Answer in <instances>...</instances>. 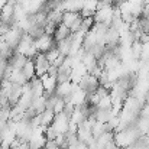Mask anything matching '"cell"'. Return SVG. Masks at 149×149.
<instances>
[{
  "label": "cell",
  "mask_w": 149,
  "mask_h": 149,
  "mask_svg": "<svg viewBox=\"0 0 149 149\" xmlns=\"http://www.w3.org/2000/svg\"><path fill=\"white\" fill-rule=\"evenodd\" d=\"M113 9L114 4H104L103 7H100L94 13V22L96 23H104L107 26H111V19H113Z\"/></svg>",
  "instance_id": "1"
},
{
  "label": "cell",
  "mask_w": 149,
  "mask_h": 149,
  "mask_svg": "<svg viewBox=\"0 0 149 149\" xmlns=\"http://www.w3.org/2000/svg\"><path fill=\"white\" fill-rule=\"evenodd\" d=\"M68 125H70V116L65 114L64 111L59 114H55L51 126L56 132V135H65L68 132Z\"/></svg>",
  "instance_id": "2"
},
{
  "label": "cell",
  "mask_w": 149,
  "mask_h": 149,
  "mask_svg": "<svg viewBox=\"0 0 149 149\" xmlns=\"http://www.w3.org/2000/svg\"><path fill=\"white\" fill-rule=\"evenodd\" d=\"M22 31L17 28V26H15V25H12L9 29H7V32L1 36V39L12 48V49H15L16 48V45L19 44V41H20V36H22Z\"/></svg>",
  "instance_id": "3"
},
{
  "label": "cell",
  "mask_w": 149,
  "mask_h": 149,
  "mask_svg": "<svg viewBox=\"0 0 149 149\" xmlns=\"http://www.w3.org/2000/svg\"><path fill=\"white\" fill-rule=\"evenodd\" d=\"M33 45L36 47L38 52H42L45 54L47 51H49L51 48L55 47V39L52 35H48V33H42L39 38L33 39Z\"/></svg>",
  "instance_id": "4"
},
{
  "label": "cell",
  "mask_w": 149,
  "mask_h": 149,
  "mask_svg": "<svg viewBox=\"0 0 149 149\" xmlns=\"http://www.w3.org/2000/svg\"><path fill=\"white\" fill-rule=\"evenodd\" d=\"M38 78H39L41 83H42V87H44V91H45V96H47V97L55 94V88H56V84H58L56 77L49 75V74L47 72V74H44V75H41V77H38Z\"/></svg>",
  "instance_id": "5"
},
{
  "label": "cell",
  "mask_w": 149,
  "mask_h": 149,
  "mask_svg": "<svg viewBox=\"0 0 149 149\" xmlns=\"http://www.w3.org/2000/svg\"><path fill=\"white\" fill-rule=\"evenodd\" d=\"M33 64H35V71H36V77H41L44 74L48 72V68H49V61L47 59L45 54L39 52L36 54V56L33 58Z\"/></svg>",
  "instance_id": "6"
},
{
  "label": "cell",
  "mask_w": 149,
  "mask_h": 149,
  "mask_svg": "<svg viewBox=\"0 0 149 149\" xmlns=\"http://www.w3.org/2000/svg\"><path fill=\"white\" fill-rule=\"evenodd\" d=\"M74 86H75V83H72V81H64V83H58L56 84V88H55V94L58 96V97H68L70 94H71V91H72V88H74Z\"/></svg>",
  "instance_id": "7"
},
{
  "label": "cell",
  "mask_w": 149,
  "mask_h": 149,
  "mask_svg": "<svg viewBox=\"0 0 149 149\" xmlns=\"http://www.w3.org/2000/svg\"><path fill=\"white\" fill-rule=\"evenodd\" d=\"M71 35V31H70V28L68 26H65L64 23H58L56 25V28H55V32H54V39H55V42H58V41H62V39H65V38H68Z\"/></svg>",
  "instance_id": "8"
},
{
  "label": "cell",
  "mask_w": 149,
  "mask_h": 149,
  "mask_svg": "<svg viewBox=\"0 0 149 149\" xmlns=\"http://www.w3.org/2000/svg\"><path fill=\"white\" fill-rule=\"evenodd\" d=\"M81 62L86 65V68H87V71H88V74L93 71V68L97 65V58L90 52V51H84V54H83V56H81Z\"/></svg>",
  "instance_id": "9"
},
{
  "label": "cell",
  "mask_w": 149,
  "mask_h": 149,
  "mask_svg": "<svg viewBox=\"0 0 149 149\" xmlns=\"http://www.w3.org/2000/svg\"><path fill=\"white\" fill-rule=\"evenodd\" d=\"M22 72L25 75V78L28 81H31L32 78L36 77V71H35V64H33V59L28 58V61L25 62V65L22 67Z\"/></svg>",
  "instance_id": "10"
},
{
  "label": "cell",
  "mask_w": 149,
  "mask_h": 149,
  "mask_svg": "<svg viewBox=\"0 0 149 149\" xmlns=\"http://www.w3.org/2000/svg\"><path fill=\"white\" fill-rule=\"evenodd\" d=\"M29 84H31V91H32V94H33V99L41 97V96L45 94L44 87H42V83H41V80H39L38 77L32 78V80L29 81Z\"/></svg>",
  "instance_id": "11"
},
{
  "label": "cell",
  "mask_w": 149,
  "mask_h": 149,
  "mask_svg": "<svg viewBox=\"0 0 149 149\" xmlns=\"http://www.w3.org/2000/svg\"><path fill=\"white\" fill-rule=\"evenodd\" d=\"M9 81H12L13 84H19V86H23L25 83H28V80L25 78V75H23V72H22V70H16V68H13L12 70V72H10V75H9V78H7Z\"/></svg>",
  "instance_id": "12"
},
{
  "label": "cell",
  "mask_w": 149,
  "mask_h": 149,
  "mask_svg": "<svg viewBox=\"0 0 149 149\" xmlns=\"http://www.w3.org/2000/svg\"><path fill=\"white\" fill-rule=\"evenodd\" d=\"M28 61V58L25 56V55H20V54H13L12 55V58H9V64L13 67V68H16V70H22V67L25 65V62Z\"/></svg>",
  "instance_id": "13"
},
{
  "label": "cell",
  "mask_w": 149,
  "mask_h": 149,
  "mask_svg": "<svg viewBox=\"0 0 149 149\" xmlns=\"http://www.w3.org/2000/svg\"><path fill=\"white\" fill-rule=\"evenodd\" d=\"M111 106H113V99H111V94L109 93V94L103 96L99 100V103H97L96 107L100 109V110H109V109H111Z\"/></svg>",
  "instance_id": "14"
},
{
  "label": "cell",
  "mask_w": 149,
  "mask_h": 149,
  "mask_svg": "<svg viewBox=\"0 0 149 149\" xmlns=\"http://www.w3.org/2000/svg\"><path fill=\"white\" fill-rule=\"evenodd\" d=\"M104 132H107V125L103 123V122L96 120L94 125H93V127H91V135H93V138H99L100 135L104 133Z\"/></svg>",
  "instance_id": "15"
},
{
  "label": "cell",
  "mask_w": 149,
  "mask_h": 149,
  "mask_svg": "<svg viewBox=\"0 0 149 149\" xmlns=\"http://www.w3.org/2000/svg\"><path fill=\"white\" fill-rule=\"evenodd\" d=\"M54 117H55L54 111L51 109H45L41 113V125L42 126H49L51 123H52V120H54Z\"/></svg>",
  "instance_id": "16"
},
{
  "label": "cell",
  "mask_w": 149,
  "mask_h": 149,
  "mask_svg": "<svg viewBox=\"0 0 149 149\" xmlns=\"http://www.w3.org/2000/svg\"><path fill=\"white\" fill-rule=\"evenodd\" d=\"M132 51V58L133 59H141V54H142V42L141 41H133L130 45Z\"/></svg>",
  "instance_id": "17"
},
{
  "label": "cell",
  "mask_w": 149,
  "mask_h": 149,
  "mask_svg": "<svg viewBox=\"0 0 149 149\" xmlns=\"http://www.w3.org/2000/svg\"><path fill=\"white\" fill-rule=\"evenodd\" d=\"M94 17L91 16V17H83V20H81V26H80V29L81 31H84V32H87V31H90L93 26H94Z\"/></svg>",
  "instance_id": "18"
},
{
  "label": "cell",
  "mask_w": 149,
  "mask_h": 149,
  "mask_svg": "<svg viewBox=\"0 0 149 149\" xmlns=\"http://www.w3.org/2000/svg\"><path fill=\"white\" fill-rule=\"evenodd\" d=\"M64 109H65V100L62 99V97H58L56 101H55V104L52 106V111H54V114H59V113H62Z\"/></svg>",
  "instance_id": "19"
},
{
  "label": "cell",
  "mask_w": 149,
  "mask_h": 149,
  "mask_svg": "<svg viewBox=\"0 0 149 149\" xmlns=\"http://www.w3.org/2000/svg\"><path fill=\"white\" fill-rule=\"evenodd\" d=\"M59 55H61V54H59V51L56 49V47H54V48H51L49 51L45 52V56H47V59L49 61V64H52Z\"/></svg>",
  "instance_id": "20"
},
{
  "label": "cell",
  "mask_w": 149,
  "mask_h": 149,
  "mask_svg": "<svg viewBox=\"0 0 149 149\" xmlns=\"http://www.w3.org/2000/svg\"><path fill=\"white\" fill-rule=\"evenodd\" d=\"M44 135H45L47 141H55V138H56V132L52 129V126H51V125L45 127V132H44Z\"/></svg>",
  "instance_id": "21"
},
{
  "label": "cell",
  "mask_w": 149,
  "mask_h": 149,
  "mask_svg": "<svg viewBox=\"0 0 149 149\" xmlns=\"http://www.w3.org/2000/svg\"><path fill=\"white\" fill-rule=\"evenodd\" d=\"M47 149H48V148H47ZM49 149H62V148H61V146H54V148H49Z\"/></svg>",
  "instance_id": "22"
},
{
  "label": "cell",
  "mask_w": 149,
  "mask_h": 149,
  "mask_svg": "<svg viewBox=\"0 0 149 149\" xmlns=\"http://www.w3.org/2000/svg\"><path fill=\"white\" fill-rule=\"evenodd\" d=\"M0 39H1V36H0Z\"/></svg>",
  "instance_id": "23"
}]
</instances>
